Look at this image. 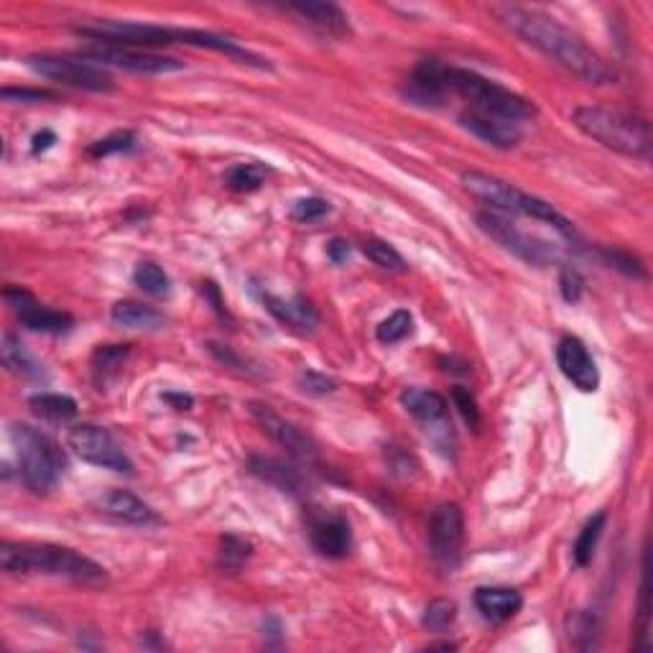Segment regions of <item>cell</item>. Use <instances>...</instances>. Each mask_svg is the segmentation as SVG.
<instances>
[{"label": "cell", "instance_id": "obj_1", "mask_svg": "<svg viewBox=\"0 0 653 653\" xmlns=\"http://www.w3.org/2000/svg\"><path fill=\"white\" fill-rule=\"evenodd\" d=\"M495 13L503 26L511 29V34H516L523 44L536 49L541 57L562 67L564 72L574 74L577 80L595 87L615 85L618 80L615 69L592 46H587L582 36L567 29L557 18L521 6H500L495 8Z\"/></svg>", "mask_w": 653, "mask_h": 653}, {"label": "cell", "instance_id": "obj_2", "mask_svg": "<svg viewBox=\"0 0 653 653\" xmlns=\"http://www.w3.org/2000/svg\"><path fill=\"white\" fill-rule=\"evenodd\" d=\"M0 569L8 574H46L80 585H100L105 582V569L80 551L54 544H0Z\"/></svg>", "mask_w": 653, "mask_h": 653}, {"label": "cell", "instance_id": "obj_3", "mask_svg": "<svg viewBox=\"0 0 653 653\" xmlns=\"http://www.w3.org/2000/svg\"><path fill=\"white\" fill-rule=\"evenodd\" d=\"M462 187L483 205L490 207V212L498 215H516V217H531L536 222H544L549 228L557 230L559 235L569 240H577V228L574 222L567 220L554 205H549L546 199L536 197L531 192H523L516 184H508L498 177H490L485 171H465L462 174Z\"/></svg>", "mask_w": 653, "mask_h": 653}, {"label": "cell", "instance_id": "obj_4", "mask_svg": "<svg viewBox=\"0 0 653 653\" xmlns=\"http://www.w3.org/2000/svg\"><path fill=\"white\" fill-rule=\"evenodd\" d=\"M572 120L587 138L613 154L633 161L651 159V125L638 115L600 108V105H582L574 110Z\"/></svg>", "mask_w": 653, "mask_h": 653}, {"label": "cell", "instance_id": "obj_5", "mask_svg": "<svg viewBox=\"0 0 653 653\" xmlns=\"http://www.w3.org/2000/svg\"><path fill=\"white\" fill-rule=\"evenodd\" d=\"M13 449H16L18 472H21L23 485L31 493H49L64 475V452L57 447L54 439L46 437L44 432L34 429L29 424H11L8 429Z\"/></svg>", "mask_w": 653, "mask_h": 653}, {"label": "cell", "instance_id": "obj_6", "mask_svg": "<svg viewBox=\"0 0 653 653\" xmlns=\"http://www.w3.org/2000/svg\"><path fill=\"white\" fill-rule=\"evenodd\" d=\"M444 80H447V90L465 97L467 103H472V110H480V113L498 115V118L513 120V123L531 120L539 113L529 97L518 95V92L508 90V87L488 80L483 74L472 72V69L447 67Z\"/></svg>", "mask_w": 653, "mask_h": 653}, {"label": "cell", "instance_id": "obj_7", "mask_svg": "<svg viewBox=\"0 0 653 653\" xmlns=\"http://www.w3.org/2000/svg\"><path fill=\"white\" fill-rule=\"evenodd\" d=\"M74 31L95 44L125 46V49H143V46H169L179 44L177 29L156 26V23L136 21H92L74 26Z\"/></svg>", "mask_w": 653, "mask_h": 653}, {"label": "cell", "instance_id": "obj_8", "mask_svg": "<svg viewBox=\"0 0 653 653\" xmlns=\"http://www.w3.org/2000/svg\"><path fill=\"white\" fill-rule=\"evenodd\" d=\"M29 67L44 80L57 85L74 87L85 92H110L115 87L113 77L103 67L87 62L82 57H59V54H34L29 57Z\"/></svg>", "mask_w": 653, "mask_h": 653}, {"label": "cell", "instance_id": "obj_9", "mask_svg": "<svg viewBox=\"0 0 653 653\" xmlns=\"http://www.w3.org/2000/svg\"><path fill=\"white\" fill-rule=\"evenodd\" d=\"M465 546V516L455 503H442L429 518V549L442 572H455L462 562Z\"/></svg>", "mask_w": 653, "mask_h": 653}, {"label": "cell", "instance_id": "obj_10", "mask_svg": "<svg viewBox=\"0 0 653 653\" xmlns=\"http://www.w3.org/2000/svg\"><path fill=\"white\" fill-rule=\"evenodd\" d=\"M67 442L74 455L80 457L82 462H87V465L120 472V475H133L131 457L125 455L120 444L100 426L77 424L74 429H69Z\"/></svg>", "mask_w": 653, "mask_h": 653}, {"label": "cell", "instance_id": "obj_11", "mask_svg": "<svg viewBox=\"0 0 653 653\" xmlns=\"http://www.w3.org/2000/svg\"><path fill=\"white\" fill-rule=\"evenodd\" d=\"M477 228L483 230L488 238H493L495 243L503 245L508 253L518 256L521 261L531 263V266H549V263L557 258V250L551 248L546 240L523 233L511 220L498 215V212H480V215H477Z\"/></svg>", "mask_w": 653, "mask_h": 653}, {"label": "cell", "instance_id": "obj_12", "mask_svg": "<svg viewBox=\"0 0 653 653\" xmlns=\"http://www.w3.org/2000/svg\"><path fill=\"white\" fill-rule=\"evenodd\" d=\"M82 59L97 64V67H115L133 74H171L182 72L184 62L174 57H161V54L138 52V49H125V46L92 44L80 52Z\"/></svg>", "mask_w": 653, "mask_h": 653}, {"label": "cell", "instance_id": "obj_13", "mask_svg": "<svg viewBox=\"0 0 653 653\" xmlns=\"http://www.w3.org/2000/svg\"><path fill=\"white\" fill-rule=\"evenodd\" d=\"M248 406H250V416L258 421V426H261L263 432H266L273 442L279 444V447H284L291 457H296V460L301 462L317 460V444H314V439L309 437L304 429H299L294 421L284 419V416L276 414L271 406L258 404V401H253V404Z\"/></svg>", "mask_w": 653, "mask_h": 653}, {"label": "cell", "instance_id": "obj_14", "mask_svg": "<svg viewBox=\"0 0 653 653\" xmlns=\"http://www.w3.org/2000/svg\"><path fill=\"white\" fill-rule=\"evenodd\" d=\"M3 299H6L8 307L16 312L18 322H21L26 330L46 332V335H64V332L72 330L74 319L69 317L67 312L41 307L39 301L34 299V294L21 289V286H11V289L3 291Z\"/></svg>", "mask_w": 653, "mask_h": 653}, {"label": "cell", "instance_id": "obj_15", "mask_svg": "<svg viewBox=\"0 0 653 653\" xmlns=\"http://www.w3.org/2000/svg\"><path fill=\"white\" fill-rule=\"evenodd\" d=\"M309 541L327 559H342L353 549V529L340 513H314L309 518Z\"/></svg>", "mask_w": 653, "mask_h": 653}, {"label": "cell", "instance_id": "obj_16", "mask_svg": "<svg viewBox=\"0 0 653 653\" xmlns=\"http://www.w3.org/2000/svg\"><path fill=\"white\" fill-rule=\"evenodd\" d=\"M557 365L562 375L582 393H595L600 386L595 358L580 337H564L557 347Z\"/></svg>", "mask_w": 653, "mask_h": 653}, {"label": "cell", "instance_id": "obj_17", "mask_svg": "<svg viewBox=\"0 0 653 653\" xmlns=\"http://www.w3.org/2000/svg\"><path fill=\"white\" fill-rule=\"evenodd\" d=\"M462 128L477 136L480 141L490 143L493 148H500V151H508V148H516L521 143L523 133L518 128V123L506 118H498V115L480 113V110H465L460 115Z\"/></svg>", "mask_w": 653, "mask_h": 653}, {"label": "cell", "instance_id": "obj_18", "mask_svg": "<svg viewBox=\"0 0 653 653\" xmlns=\"http://www.w3.org/2000/svg\"><path fill=\"white\" fill-rule=\"evenodd\" d=\"M177 39L179 44L197 46V49H210V52L225 54V57L235 59V62L240 64H248V67L273 69L268 59H263L261 54L256 52H250V49H245V46L238 44V41L228 39V36L212 34V31H199V29H177Z\"/></svg>", "mask_w": 653, "mask_h": 653}, {"label": "cell", "instance_id": "obj_19", "mask_svg": "<svg viewBox=\"0 0 653 653\" xmlns=\"http://www.w3.org/2000/svg\"><path fill=\"white\" fill-rule=\"evenodd\" d=\"M447 67L437 62V59H424L419 67L411 72L409 85H406V97L414 105H424V108H437L447 97V80H444Z\"/></svg>", "mask_w": 653, "mask_h": 653}, {"label": "cell", "instance_id": "obj_20", "mask_svg": "<svg viewBox=\"0 0 653 653\" xmlns=\"http://www.w3.org/2000/svg\"><path fill=\"white\" fill-rule=\"evenodd\" d=\"M97 508H100L105 516L115 518V521L120 523H128V526H151V523L159 521L154 508L143 503L131 490H108V493L97 498Z\"/></svg>", "mask_w": 653, "mask_h": 653}, {"label": "cell", "instance_id": "obj_21", "mask_svg": "<svg viewBox=\"0 0 653 653\" xmlns=\"http://www.w3.org/2000/svg\"><path fill=\"white\" fill-rule=\"evenodd\" d=\"M248 470L253 472L258 480H263V483L279 488L281 493L296 495V498L307 493V477L301 475L294 465H289V462L284 460L256 455L248 460Z\"/></svg>", "mask_w": 653, "mask_h": 653}, {"label": "cell", "instance_id": "obj_22", "mask_svg": "<svg viewBox=\"0 0 653 653\" xmlns=\"http://www.w3.org/2000/svg\"><path fill=\"white\" fill-rule=\"evenodd\" d=\"M261 299H263V304H266L268 312L279 319L281 324L291 327V330L312 332L314 327L319 324L317 309H314L312 301L304 299V296H294L291 301H286L276 294H263Z\"/></svg>", "mask_w": 653, "mask_h": 653}, {"label": "cell", "instance_id": "obj_23", "mask_svg": "<svg viewBox=\"0 0 653 653\" xmlns=\"http://www.w3.org/2000/svg\"><path fill=\"white\" fill-rule=\"evenodd\" d=\"M286 8H289L291 13H296V16L304 18V21L312 23V26H317V29H322L324 34L337 36V39L350 34V23H347L345 11H342L340 6H335V3L299 0V3H289Z\"/></svg>", "mask_w": 653, "mask_h": 653}, {"label": "cell", "instance_id": "obj_24", "mask_svg": "<svg viewBox=\"0 0 653 653\" xmlns=\"http://www.w3.org/2000/svg\"><path fill=\"white\" fill-rule=\"evenodd\" d=\"M475 608L490 623H506L523 608V597L511 587H480L475 592Z\"/></svg>", "mask_w": 653, "mask_h": 653}, {"label": "cell", "instance_id": "obj_25", "mask_svg": "<svg viewBox=\"0 0 653 653\" xmlns=\"http://www.w3.org/2000/svg\"><path fill=\"white\" fill-rule=\"evenodd\" d=\"M401 404L414 419H419L424 426L439 424L447 419V398L437 391H424V388H406L401 393Z\"/></svg>", "mask_w": 653, "mask_h": 653}, {"label": "cell", "instance_id": "obj_26", "mask_svg": "<svg viewBox=\"0 0 653 653\" xmlns=\"http://www.w3.org/2000/svg\"><path fill=\"white\" fill-rule=\"evenodd\" d=\"M110 317L115 324L128 327V330H161L164 327V314L138 301H118L110 309Z\"/></svg>", "mask_w": 653, "mask_h": 653}, {"label": "cell", "instance_id": "obj_27", "mask_svg": "<svg viewBox=\"0 0 653 653\" xmlns=\"http://www.w3.org/2000/svg\"><path fill=\"white\" fill-rule=\"evenodd\" d=\"M29 406L36 416H41V419L46 421H54V424L72 421L80 414L77 401L69 396H62V393H36V396L29 398Z\"/></svg>", "mask_w": 653, "mask_h": 653}, {"label": "cell", "instance_id": "obj_28", "mask_svg": "<svg viewBox=\"0 0 653 653\" xmlns=\"http://www.w3.org/2000/svg\"><path fill=\"white\" fill-rule=\"evenodd\" d=\"M605 523H608V513H605V511L595 513V516H592L590 521L585 523V529L580 531L577 541H574L572 559L580 569L590 567V564H592V557H595L597 544H600V536H602V531H605Z\"/></svg>", "mask_w": 653, "mask_h": 653}, {"label": "cell", "instance_id": "obj_29", "mask_svg": "<svg viewBox=\"0 0 653 653\" xmlns=\"http://www.w3.org/2000/svg\"><path fill=\"white\" fill-rule=\"evenodd\" d=\"M0 358H3V365H6L11 373L23 375V378H36L41 375V365L34 355L21 345V340H16L13 335L3 337V345H0Z\"/></svg>", "mask_w": 653, "mask_h": 653}, {"label": "cell", "instance_id": "obj_30", "mask_svg": "<svg viewBox=\"0 0 653 653\" xmlns=\"http://www.w3.org/2000/svg\"><path fill=\"white\" fill-rule=\"evenodd\" d=\"M128 345H100L92 353V375H95V381L100 383V386H105V383L113 378V375H118V370L123 368L125 360H128Z\"/></svg>", "mask_w": 653, "mask_h": 653}, {"label": "cell", "instance_id": "obj_31", "mask_svg": "<svg viewBox=\"0 0 653 653\" xmlns=\"http://www.w3.org/2000/svg\"><path fill=\"white\" fill-rule=\"evenodd\" d=\"M133 284L143 291V294L154 296V299H166L171 294V279L169 273L156 263H138L133 271Z\"/></svg>", "mask_w": 653, "mask_h": 653}, {"label": "cell", "instance_id": "obj_32", "mask_svg": "<svg viewBox=\"0 0 653 653\" xmlns=\"http://www.w3.org/2000/svg\"><path fill=\"white\" fill-rule=\"evenodd\" d=\"M363 253L375 263V266L383 268V271H391V273L409 271V263H406V258L401 256V253H398L391 243H386V240L368 238L363 243Z\"/></svg>", "mask_w": 653, "mask_h": 653}, {"label": "cell", "instance_id": "obj_33", "mask_svg": "<svg viewBox=\"0 0 653 653\" xmlns=\"http://www.w3.org/2000/svg\"><path fill=\"white\" fill-rule=\"evenodd\" d=\"M636 651H648L651 648V592H648V574L646 562H643L641 590H638V618H636Z\"/></svg>", "mask_w": 653, "mask_h": 653}, {"label": "cell", "instance_id": "obj_34", "mask_svg": "<svg viewBox=\"0 0 653 653\" xmlns=\"http://www.w3.org/2000/svg\"><path fill=\"white\" fill-rule=\"evenodd\" d=\"M457 620V602L447 600V597H437L426 605L424 618H421V625H424L426 631L432 633H444L449 631Z\"/></svg>", "mask_w": 653, "mask_h": 653}, {"label": "cell", "instance_id": "obj_35", "mask_svg": "<svg viewBox=\"0 0 653 653\" xmlns=\"http://www.w3.org/2000/svg\"><path fill=\"white\" fill-rule=\"evenodd\" d=\"M266 174L268 171L261 164H238L233 169H228L225 184L230 189H235V192H256L266 182Z\"/></svg>", "mask_w": 653, "mask_h": 653}, {"label": "cell", "instance_id": "obj_36", "mask_svg": "<svg viewBox=\"0 0 653 653\" xmlns=\"http://www.w3.org/2000/svg\"><path fill=\"white\" fill-rule=\"evenodd\" d=\"M411 327H414V317L406 309H398L391 317L383 319L375 330V337L383 342V345H396V342L406 340L411 335Z\"/></svg>", "mask_w": 653, "mask_h": 653}, {"label": "cell", "instance_id": "obj_37", "mask_svg": "<svg viewBox=\"0 0 653 653\" xmlns=\"http://www.w3.org/2000/svg\"><path fill=\"white\" fill-rule=\"evenodd\" d=\"M250 551H253V546L245 539H240V536H225L220 544V567L228 569V572H240L243 564L250 559Z\"/></svg>", "mask_w": 653, "mask_h": 653}, {"label": "cell", "instance_id": "obj_38", "mask_svg": "<svg viewBox=\"0 0 653 653\" xmlns=\"http://www.w3.org/2000/svg\"><path fill=\"white\" fill-rule=\"evenodd\" d=\"M600 256L602 261L608 263L610 268H615V271L625 273V276H631V279H646V268H643V263L638 261L636 256H631L628 250L602 248Z\"/></svg>", "mask_w": 653, "mask_h": 653}, {"label": "cell", "instance_id": "obj_39", "mask_svg": "<svg viewBox=\"0 0 653 653\" xmlns=\"http://www.w3.org/2000/svg\"><path fill=\"white\" fill-rule=\"evenodd\" d=\"M136 146V136L131 131H120L113 133V136L103 138V141H97L90 146V156H110V154H123V151H131Z\"/></svg>", "mask_w": 653, "mask_h": 653}, {"label": "cell", "instance_id": "obj_40", "mask_svg": "<svg viewBox=\"0 0 653 653\" xmlns=\"http://www.w3.org/2000/svg\"><path fill=\"white\" fill-rule=\"evenodd\" d=\"M452 401H455V406L460 409L462 419H465L472 429H477V426H480V409H477V401L470 393V388L465 386L452 388Z\"/></svg>", "mask_w": 653, "mask_h": 653}, {"label": "cell", "instance_id": "obj_41", "mask_svg": "<svg viewBox=\"0 0 653 653\" xmlns=\"http://www.w3.org/2000/svg\"><path fill=\"white\" fill-rule=\"evenodd\" d=\"M299 388L309 396H327V393L335 391L337 383L327 375L317 373V370H304V373H299Z\"/></svg>", "mask_w": 653, "mask_h": 653}, {"label": "cell", "instance_id": "obj_42", "mask_svg": "<svg viewBox=\"0 0 653 653\" xmlns=\"http://www.w3.org/2000/svg\"><path fill=\"white\" fill-rule=\"evenodd\" d=\"M559 289H562L564 301H569V304L580 301L582 291H585V281H582L580 271L572 266H564L562 273H559Z\"/></svg>", "mask_w": 653, "mask_h": 653}, {"label": "cell", "instance_id": "obj_43", "mask_svg": "<svg viewBox=\"0 0 653 653\" xmlns=\"http://www.w3.org/2000/svg\"><path fill=\"white\" fill-rule=\"evenodd\" d=\"M324 215H330V205H327V202H324V199H319V197L299 199V202L294 205V217L299 222L322 220Z\"/></svg>", "mask_w": 653, "mask_h": 653}, {"label": "cell", "instance_id": "obj_44", "mask_svg": "<svg viewBox=\"0 0 653 653\" xmlns=\"http://www.w3.org/2000/svg\"><path fill=\"white\" fill-rule=\"evenodd\" d=\"M0 97L6 103H44V100H54L52 92L29 90V87H3Z\"/></svg>", "mask_w": 653, "mask_h": 653}, {"label": "cell", "instance_id": "obj_45", "mask_svg": "<svg viewBox=\"0 0 653 653\" xmlns=\"http://www.w3.org/2000/svg\"><path fill=\"white\" fill-rule=\"evenodd\" d=\"M202 294H205V299L210 301L212 309H215V312L220 314L222 319H230V314H228V309H225V301H222L220 289H217V284H212V281H207V284H202Z\"/></svg>", "mask_w": 653, "mask_h": 653}, {"label": "cell", "instance_id": "obj_46", "mask_svg": "<svg viewBox=\"0 0 653 653\" xmlns=\"http://www.w3.org/2000/svg\"><path fill=\"white\" fill-rule=\"evenodd\" d=\"M327 256H330L332 263H345L350 258V243L342 238H332L327 243Z\"/></svg>", "mask_w": 653, "mask_h": 653}, {"label": "cell", "instance_id": "obj_47", "mask_svg": "<svg viewBox=\"0 0 653 653\" xmlns=\"http://www.w3.org/2000/svg\"><path fill=\"white\" fill-rule=\"evenodd\" d=\"M164 401L171 406V409H177V411H189L194 406L192 396H187V393H177V391L164 393Z\"/></svg>", "mask_w": 653, "mask_h": 653}, {"label": "cell", "instance_id": "obj_48", "mask_svg": "<svg viewBox=\"0 0 653 653\" xmlns=\"http://www.w3.org/2000/svg\"><path fill=\"white\" fill-rule=\"evenodd\" d=\"M31 143H34V146H31V151H34V154H41V151H49V148L57 143V136H54L52 131H41V133H36L34 141Z\"/></svg>", "mask_w": 653, "mask_h": 653}, {"label": "cell", "instance_id": "obj_49", "mask_svg": "<svg viewBox=\"0 0 653 653\" xmlns=\"http://www.w3.org/2000/svg\"><path fill=\"white\" fill-rule=\"evenodd\" d=\"M281 633H284V628H281L279 618H268L266 623H263V636H266V641H271L273 646L281 641Z\"/></svg>", "mask_w": 653, "mask_h": 653}, {"label": "cell", "instance_id": "obj_50", "mask_svg": "<svg viewBox=\"0 0 653 653\" xmlns=\"http://www.w3.org/2000/svg\"><path fill=\"white\" fill-rule=\"evenodd\" d=\"M426 651H457V643H449V641L429 643V646H426Z\"/></svg>", "mask_w": 653, "mask_h": 653}]
</instances>
